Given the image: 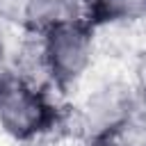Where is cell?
<instances>
[{"label": "cell", "mask_w": 146, "mask_h": 146, "mask_svg": "<svg viewBox=\"0 0 146 146\" xmlns=\"http://www.w3.org/2000/svg\"><path fill=\"white\" fill-rule=\"evenodd\" d=\"M64 121L48 84L9 68L0 80V130L11 141L30 144L55 132Z\"/></svg>", "instance_id": "1"}, {"label": "cell", "mask_w": 146, "mask_h": 146, "mask_svg": "<svg viewBox=\"0 0 146 146\" xmlns=\"http://www.w3.org/2000/svg\"><path fill=\"white\" fill-rule=\"evenodd\" d=\"M36 39V68L57 94H68L87 75L96 52V27L87 18H73Z\"/></svg>", "instance_id": "2"}, {"label": "cell", "mask_w": 146, "mask_h": 146, "mask_svg": "<svg viewBox=\"0 0 146 146\" xmlns=\"http://www.w3.org/2000/svg\"><path fill=\"white\" fill-rule=\"evenodd\" d=\"M80 16L82 11L75 0H27L18 18V27H23L30 36H43L57 25Z\"/></svg>", "instance_id": "3"}, {"label": "cell", "mask_w": 146, "mask_h": 146, "mask_svg": "<svg viewBox=\"0 0 146 146\" xmlns=\"http://www.w3.org/2000/svg\"><path fill=\"white\" fill-rule=\"evenodd\" d=\"M82 18H87L96 30L103 25H123L146 21V0H98Z\"/></svg>", "instance_id": "4"}, {"label": "cell", "mask_w": 146, "mask_h": 146, "mask_svg": "<svg viewBox=\"0 0 146 146\" xmlns=\"http://www.w3.org/2000/svg\"><path fill=\"white\" fill-rule=\"evenodd\" d=\"M135 91H137V98L146 112V50L141 52L139 62H137V68H135Z\"/></svg>", "instance_id": "5"}, {"label": "cell", "mask_w": 146, "mask_h": 146, "mask_svg": "<svg viewBox=\"0 0 146 146\" xmlns=\"http://www.w3.org/2000/svg\"><path fill=\"white\" fill-rule=\"evenodd\" d=\"M9 71V66H7V62H5V43H2V34H0V80H2V75Z\"/></svg>", "instance_id": "6"}, {"label": "cell", "mask_w": 146, "mask_h": 146, "mask_svg": "<svg viewBox=\"0 0 146 146\" xmlns=\"http://www.w3.org/2000/svg\"><path fill=\"white\" fill-rule=\"evenodd\" d=\"M75 2H78V7H80V11L84 14V11H87V9H89V7L94 5V2H98V0H75Z\"/></svg>", "instance_id": "7"}, {"label": "cell", "mask_w": 146, "mask_h": 146, "mask_svg": "<svg viewBox=\"0 0 146 146\" xmlns=\"http://www.w3.org/2000/svg\"><path fill=\"white\" fill-rule=\"evenodd\" d=\"M132 146H146V137H141V139H139L137 144H132Z\"/></svg>", "instance_id": "8"}]
</instances>
